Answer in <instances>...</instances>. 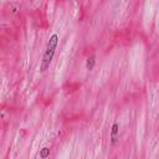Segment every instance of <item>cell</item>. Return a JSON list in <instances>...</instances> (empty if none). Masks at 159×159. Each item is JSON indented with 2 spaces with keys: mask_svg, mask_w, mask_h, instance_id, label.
<instances>
[{
  "mask_svg": "<svg viewBox=\"0 0 159 159\" xmlns=\"http://www.w3.org/2000/svg\"><path fill=\"white\" fill-rule=\"evenodd\" d=\"M58 35L57 34H52L47 41V45H46V50L43 52V56H42V60H41V65H40V70L41 72H45L51 62H52V58H53V55H55V51L57 48V45H58Z\"/></svg>",
  "mask_w": 159,
  "mask_h": 159,
  "instance_id": "cell-1",
  "label": "cell"
},
{
  "mask_svg": "<svg viewBox=\"0 0 159 159\" xmlns=\"http://www.w3.org/2000/svg\"><path fill=\"white\" fill-rule=\"evenodd\" d=\"M118 137H119V125H118V123H113L112 128H111V134H109V139H111L112 145L116 144V142L118 140Z\"/></svg>",
  "mask_w": 159,
  "mask_h": 159,
  "instance_id": "cell-2",
  "label": "cell"
},
{
  "mask_svg": "<svg viewBox=\"0 0 159 159\" xmlns=\"http://www.w3.org/2000/svg\"><path fill=\"white\" fill-rule=\"evenodd\" d=\"M94 65H96V56H94V55H91V56L87 58V61H86V68H87L88 71H92L93 67H94Z\"/></svg>",
  "mask_w": 159,
  "mask_h": 159,
  "instance_id": "cell-3",
  "label": "cell"
},
{
  "mask_svg": "<svg viewBox=\"0 0 159 159\" xmlns=\"http://www.w3.org/2000/svg\"><path fill=\"white\" fill-rule=\"evenodd\" d=\"M48 155H50V148L45 147V148L40 149V158H41V159H46Z\"/></svg>",
  "mask_w": 159,
  "mask_h": 159,
  "instance_id": "cell-4",
  "label": "cell"
}]
</instances>
